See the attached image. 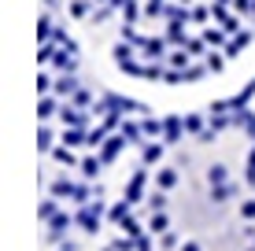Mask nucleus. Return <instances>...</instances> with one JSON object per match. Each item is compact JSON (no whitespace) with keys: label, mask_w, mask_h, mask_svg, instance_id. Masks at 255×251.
Returning a JSON list of instances; mask_svg holds the SVG:
<instances>
[{"label":"nucleus","mask_w":255,"mask_h":251,"mask_svg":"<svg viewBox=\"0 0 255 251\" xmlns=\"http://www.w3.org/2000/svg\"><path fill=\"white\" fill-rule=\"evenodd\" d=\"M207 177H211V185H215V181H226V167H211Z\"/></svg>","instance_id":"nucleus-1"},{"label":"nucleus","mask_w":255,"mask_h":251,"mask_svg":"<svg viewBox=\"0 0 255 251\" xmlns=\"http://www.w3.org/2000/svg\"><path fill=\"white\" fill-rule=\"evenodd\" d=\"M181 251H200V244H196V240H189V244L181 248Z\"/></svg>","instance_id":"nucleus-2"}]
</instances>
